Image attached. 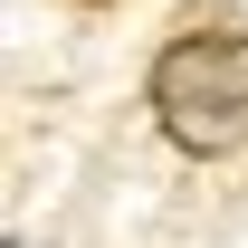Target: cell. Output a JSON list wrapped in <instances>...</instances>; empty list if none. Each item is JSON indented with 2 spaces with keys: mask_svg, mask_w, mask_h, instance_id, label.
Instances as JSON below:
<instances>
[{
  "mask_svg": "<svg viewBox=\"0 0 248 248\" xmlns=\"http://www.w3.org/2000/svg\"><path fill=\"white\" fill-rule=\"evenodd\" d=\"M143 105L191 162L248 153V29H182L143 77Z\"/></svg>",
  "mask_w": 248,
  "mask_h": 248,
  "instance_id": "obj_1",
  "label": "cell"
}]
</instances>
